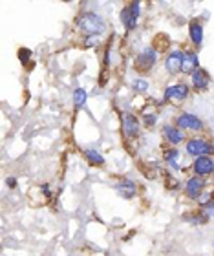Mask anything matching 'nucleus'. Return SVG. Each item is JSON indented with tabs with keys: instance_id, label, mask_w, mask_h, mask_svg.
Segmentation results:
<instances>
[{
	"instance_id": "obj_1",
	"label": "nucleus",
	"mask_w": 214,
	"mask_h": 256,
	"mask_svg": "<svg viewBox=\"0 0 214 256\" xmlns=\"http://www.w3.org/2000/svg\"><path fill=\"white\" fill-rule=\"evenodd\" d=\"M77 28L86 35H101L106 30V22L96 13H82L77 18Z\"/></svg>"
},
{
	"instance_id": "obj_2",
	"label": "nucleus",
	"mask_w": 214,
	"mask_h": 256,
	"mask_svg": "<svg viewBox=\"0 0 214 256\" xmlns=\"http://www.w3.org/2000/svg\"><path fill=\"white\" fill-rule=\"evenodd\" d=\"M140 15H141L140 0H134L128 8H124V10L121 11V20H123L124 28H126L128 32H132V30L138 26V18H140Z\"/></svg>"
},
{
	"instance_id": "obj_3",
	"label": "nucleus",
	"mask_w": 214,
	"mask_h": 256,
	"mask_svg": "<svg viewBox=\"0 0 214 256\" xmlns=\"http://www.w3.org/2000/svg\"><path fill=\"white\" fill-rule=\"evenodd\" d=\"M121 128H123V134L126 139H134L140 136V121L134 114L124 112L121 116Z\"/></svg>"
},
{
	"instance_id": "obj_4",
	"label": "nucleus",
	"mask_w": 214,
	"mask_h": 256,
	"mask_svg": "<svg viewBox=\"0 0 214 256\" xmlns=\"http://www.w3.org/2000/svg\"><path fill=\"white\" fill-rule=\"evenodd\" d=\"M158 60V50L156 48H144L140 55H138V59H136V70H140V72H150V68L156 64Z\"/></svg>"
},
{
	"instance_id": "obj_5",
	"label": "nucleus",
	"mask_w": 214,
	"mask_h": 256,
	"mask_svg": "<svg viewBox=\"0 0 214 256\" xmlns=\"http://www.w3.org/2000/svg\"><path fill=\"white\" fill-rule=\"evenodd\" d=\"M187 152L190 156H210L214 154V146L205 139L194 138L187 143Z\"/></svg>"
},
{
	"instance_id": "obj_6",
	"label": "nucleus",
	"mask_w": 214,
	"mask_h": 256,
	"mask_svg": "<svg viewBox=\"0 0 214 256\" xmlns=\"http://www.w3.org/2000/svg\"><path fill=\"white\" fill-rule=\"evenodd\" d=\"M176 123L182 130H192V132H198V130L204 128V123H202L200 118H196L194 114H182V116L178 118Z\"/></svg>"
},
{
	"instance_id": "obj_7",
	"label": "nucleus",
	"mask_w": 214,
	"mask_h": 256,
	"mask_svg": "<svg viewBox=\"0 0 214 256\" xmlns=\"http://www.w3.org/2000/svg\"><path fill=\"white\" fill-rule=\"evenodd\" d=\"M194 174L196 176H210L214 172V161L209 156H198V160L194 161Z\"/></svg>"
},
{
	"instance_id": "obj_8",
	"label": "nucleus",
	"mask_w": 214,
	"mask_h": 256,
	"mask_svg": "<svg viewBox=\"0 0 214 256\" xmlns=\"http://www.w3.org/2000/svg\"><path fill=\"white\" fill-rule=\"evenodd\" d=\"M183 57H185V54H183V52H180V50H174V52H170V54H168V57L165 59L166 72H168L170 75H176L183 66Z\"/></svg>"
},
{
	"instance_id": "obj_9",
	"label": "nucleus",
	"mask_w": 214,
	"mask_h": 256,
	"mask_svg": "<svg viewBox=\"0 0 214 256\" xmlns=\"http://www.w3.org/2000/svg\"><path fill=\"white\" fill-rule=\"evenodd\" d=\"M188 96L187 84H172L165 90V101H183Z\"/></svg>"
},
{
	"instance_id": "obj_10",
	"label": "nucleus",
	"mask_w": 214,
	"mask_h": 256,
	"mask_svg": "<svg viewBox=\"0 0 214 256\" xmlns=\"http://www.w3.org/2000/svg\"><path fill=\"white\" fill-rule=\"evenodd\" d=\"M190 75H192V86L196 90H200V92L207 90V86H209V82H210V77L205 70H202V68L194 70Z\"/></svg>"
},
{
	"instance_id": "obj_11",
	"label": "nucleus",
	"mask_w": 214,
	"mask_h": 256,
	"mask_svg": "<svg viewBox=\"0 0 214 256\" xmlns=\"http://www.w3.org/2000/svg\"><path fill=\"white\" fill-rule=\"evenodd\" d=\"M116 190H118V194L121 198H124V200H132V198L138 194V188H136V183L130 182V180H123L121 183H118L116 185Z\"/></svg>"
},
{
	"instance_id": "obj_12",
	"label": "nucleus",
	"mask_w": 214,
	"mask_h": 256,
	"mask_svg": "<svg viewBox=\"0 0 214 256\" xmlns=\"http://www.w3.org/2000/svg\"><path fill=\"white\" fill-rule=\"evenodd\" d=\"M188 33H190V38L196 48H202L204 46V26L200 24L198 20H192L188 24Z\"/></svg>"
},
{
	"instance_id": "obj_13",
	"label": "nucleus",
	"mask_w": 214,
	"mask_h": 256,
	"mask_svg": "<svg viewBox=\"0 0 214 256\" xmlns=\"http://www.w3.org/2000/svg\"><path fill=\"white\" fill-rule=\"evenodd\" d=\"M202 192H204V182L200 178H190L187 182V187H185V194L190 200H196V198L202 196Z\"/></svg>"
},
{
	"instance_id": "obj_14",
	"label": "nucleus",
	"mask_w": 214,
	"mask_h": 256,
	"mask_svg": "<svg viewBox=\"0 0 214 256\" xmlns=\"http://www.w3.org/2000/svg\"><path fill=\"white\" fill-rule=\"evenodd\" d=\"M163 134H165V138H166V141L170 144H180L183 141V132H182V128L180 126H172V124H166L165 128H163Z\"/></svg>"
},
{
	"instance_id": "obj_15",
	"label": "nucleus",
	"mask_w": 214,
	"mask_h": 256,
	"mask_svg": "<svg viewBox=\"0 0 214 256\" xmlns=\"http://www.w3.org/2000/svg\"><path fill=\"white\" fill-rule=\"evenodd\" d=\"M198 55L194 54V52H188V54H185V57H183V66H182V72L183 74H192L194 70H198Z\"/></svg>"
},
{
	"instance_id": "obj_16",
	"label": "nucleus",
	"mask_w": 214,
	"mask_h": 256,
	"mask_svg": "<svg viewBox=\"0 0 214 256\" xmlns=\"http://www.w3.org/2000/svg\"><path fill=\"white\" fill-rule=\"evenodd\" d=\"M84 156H86V160L90 161L92 165H102L104 163V158H102L99 152H96V150H84Z\"/></svg>"
},
{
	"instance_id": "obj_17",
	"label": "nucleus",
	"mask_w": 214,
	"mask_h": 256,
	"mask_svg": "<svg viewBox=\"0 0 214 256\" xmlns=\"http://www.w3.org/2000/svg\"><path fill=\"white\" fill-rule=\"evenodd\" d=\"M86 99H88V96H86V92L82 90V88H77V90L74 92V102H75V108H82V106H84Z\"/></svg>"
},
{
	"instance_id": "obj_18",
	"label": "nucleus",
	"mask_w": 214,
	"mask_h": 256,
	"mask_svg": "<svg viewBox=\"0 0 214 256\" xmlns=\"http://www.w3.org/2000/svg\"><path fill=\"white\" fill-rule=\"evenodd\" d=\"M165 161L168 163L170 166H174V168H178V150L176 148H170L165 152Z\"/></svg>"
},
{
	"instance_id": "obj_19",
	"label": "nucleus",
	"mask_w": 214,
	"mask_h": 256,
	"mask_svg": "<svg viewBox=\"0 0 214 256\" xmlns=\"http://www.w3.org/2000/svg\"><path fill=\"white\" fill-rule=\"evenodd\" d=\"M30 57H32V52H30V50H26V48H20V50H18V59H20V62L24 64V66L28 64Z\"/></svg>"
},
{
	"instance_id": "obj_20",
	"label": "nucleus",
	"mask_w": 214,
	"mask_h": 256,
	"mask_svg": "<svg viewBox=\"0 0 214 256\" xmlns=\"http://www.w3.org/2000/svg\"><path fill=\"white\" fill-rule=\"evenodd\" d=\"M132 86L136 88V92H141V94L148 90V82H146V80H143V79L134 80V84H132Z\"/></svg>"
},
{
	"instance_id": "obj_21",
	"label": "nucleus",
	"mask_w": 214,
	"mask_h": 256,
	"mask_svg": "<svg viewBox=\"0 0 214 256\" xmlns=\"http://www.w3.org/2000/svg\"><path fill=\"white\" fill-rule=\"evenodd\" d=\"M97 42H99V35H86V38H84V46L92 48V46H96Z\"/></svg>"
},
{
	"instance_id": "obj_22",
	"label": "nucleus",
	"mask_w": 214,
	"mask_h": 256,
	"mask_svg": "<svg viewBox=\"0 0 214 256\" xmlns=\"http://www.w3.org/2000/svg\"><path fill=\"white\" fill-rule=\"evenodd\" d=\"M154 123H156V116H146V124H148V126H152Z\"/></svg>"
},
{
	"instance_id": "obj_23",
	"label": "nucleus",
	"mask_w": 214,
	"mask_h": 256,
	"mask_svg": "<svg viewBox=\"0 0 214 256\" xmlns=\"http://www.w3.org/2000/svg\"><path fill=\"white\" fill-rule=\"evenodd\" d=\"M8 185H10V187L13 188V187H15V185H16V182H15V180H13V178H10V180H8Z\"/></svg>"
},
{
	"instance_id": "obj_24",
	"label": "nucleus",
	"mask_w": 214,
	"mask_h": 256,
	"mask_svg": "<svg viewBox=\"0 0 214 256\" xmlns=\"http://www.w3.org/2000/svg\"><path fill=\"white\" fill-rule=\"evenodd\" d=\"M64 2H70V0H64Z\"/></svg>"
}]
</instances>
